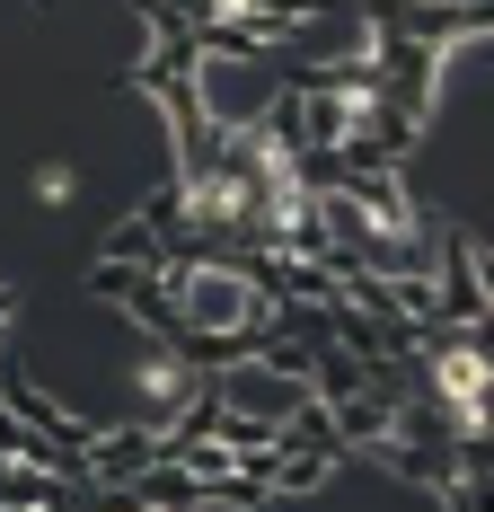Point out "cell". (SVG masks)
<instances>
[{
	"label": "cell",
	"mask_w": 494,
	"mask_h": 512,
	"mask_svg": "<svg viewBox=\"0 0 494 512\" xmlns=\"http://www.w3.org/2000/svg\"><path fill=\"white\" fill-rule=\"evenodd\" d=\"M71 186H80L71 159H45V168H36V204H71Z\"/></svg>",
	"instance_id": "6da1fadb"
}]
</instances>
